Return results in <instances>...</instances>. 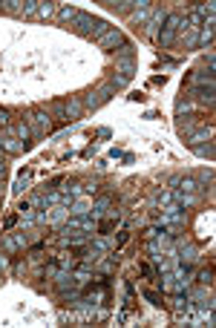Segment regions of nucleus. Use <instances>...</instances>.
I'll use <instances>...</instances> for the list:
<instances>
[{
	"label": "nucleus",
	"mask_w": 216,
	"mask_h": 328,
	"mask_svg": "<svg viewBox=\"0 0 216 328\" xmlns=\"http://www.w3.org/2000/svg\"><path fill=\"white\" fill-rule=\"evenodd\" d=\"M63 107H66V118H81V112H84V101L81 98H69Z\"/></svg>",
	"instance_id": "obj_8"
},
{
	"label": "nucleus",
	"mask_w": 216,
	"mask_h": 328,
	"mask_svg": "<svg viewBox=\"0 0 216 328\" xmlns=\"http://www.w3.org/2000/svg\"><path fill=\"white\" fill-rule=\"evenodd\" d=\"M214 40V18H208V20H202V26H199V40L196 43H202V46H208Z\"/></svg>",
	"instance_id": "obj_6"
},
{
	"label": "nucleus",
	"mask_w": 216,
	"mask_h": 328,
	"mask_svg": "<svg viewBox=\"0 0 216 328\" xmlns=\"http://www.w3.org/2000/svg\"><path fill=\"white\" fill-rule=\"evenodd\" d=\"M78 15H81V9H75V6H61V9H58V18L66 20V23H75Z\"/></svg>",
	"instance_id": "obj_11"
},
{
	"label": "nucleus",
	"mask_w": 216,
	"mask_h": 328,
	"mask_svg": "<svg viewBox=\"0 0 216 328\" xmlns=\"http://www.w3.org/2000/svg\"><path fill=\"white\" fill-rule=\"evenodd\" d=\"M211 276H214V271H211V268H208V271H199L196 282H199V285H211Z\"/></svg>",
	"instance_id": "obj_20"
},
{
	"label": "nucleus",
	"mask_w": 216,
	"mask_h": 328,
	"mask_svg": "<svg viewBox=\"0 0 216 328\" xmlns=\"http://www.w3.org/2000/svg\"><path fill=\"white\" fill-rule=\"evenodd\" d=\"M127 239H130V230H121V233H118V242H116V248H121Z\"/></svg>",
	"instance_id": "obj_21"
},
{
	"label": "nucleus",
	"mask_w": 216,
	"mask_h": 328,
	"mask_svg": "<svg viewBox=\"0 0 216 328\" xmlns=\"http://www.w3.org/2000/svg\"><path fill=\"white\" fill-rule=\"evenodd\" d=\"M196 254H199V251H196L193 245H187V251H182V259L190 265V262H196Z\"/></svg>",
	"instance_id": "obj_18"
},
{
	"label": "nucleus",
	"mask_w": 216,
	"mask_h": 328,
	"mask_svg": "<svg viewBox=\"0 0 216 328\" xmlns=\"http://www.w3.org/2000/svg\"><path fill=\"white\" fill-rule=\"evenodd\" d=\"M15 135H18V138H20L26 147L32 144V141H29V138H32V130H29V124H26V121H18V124H15Z\"/></svg>",
	"instance_id": "obj_10"
},
{
	"label": "nucleus",
	"mask_w": 216,
	"mask_h": 328,
	"mask_svg": "<svg viewBox=\"0 0 216 328\" xmlns=\"http://www.w3.org/2000/svg\"><path fill=\"white\" fill-rule=\"evenodd\" d=\"M32 124H35V130H38V135H46V132L52 130V121H49V112H43V109H35L29 118Z\"/></svg>",
	"instance_id": "obj_4"
},
{
	"label": "nucleus",
	"mask_w": 216,
	"mask_h": 328,
	"mask_svg": "<svg viewBox=\"0 0 216 328\" xmlns=\"http://www.w3.org/2000/svg\"><path fill=\"white\" fill-rule=\"evenodd\" d=\"M6 265H9V259H6V256H0V268H6Z\"/></svg>",
	"instance_id": "obj_23"
},
{
	"label": "nucleus",
	"mask_w": 216,
	"mask_h": 328,
	"mask_svg": "<svg viewBox=\"0 0 216 328\" xmlns=\"http://www.w3.org/2000/svg\"><path fill=\"white\" fill-rule=\"evenodd\" d=\"M116 225H118V213H116V216H110V219H104V222L98 225V230H101V236H107V233H110V230L116 228Z\"/></svg>",
	"instance_id": "obj_12"
},
{
	"label": "nucleus",
	"mask_w": 216,
	"mask_h": 328,
	"mask_svg": "<svg viewBox=\"0 0 216 328\" xmlns=\"http://www.w3.org/2000/svg\"><path fill=\"white\" fill-rule=\"evenodd\" d=\"M101 49H116V46H124L127 43V37H124V32H118V29H110V32H104L98 40H95Z\"/></svg>",
	"instance_id": "obj_3"
},
{
	"label": "nucleus",
	"mask_w": 216,
	"mask_h": 328,
	"mask_svg": "<svg viewBox=\"0 0 216 328\" xmlns=\"http://www.w3.org/2000/svg\"><path fill=\"white\" fill-rule=\"evenodd\" d=\"M72 216H87L90 213V207H87V201H78V204H72V210H69Z\"/></svg>",
	"instance_id": "obj_16"
},
{
	"label": "nucleus",
	"mask_w": 216,
	"mask_h": 328,
	"mask_svg": "<svg viewBox=\"0 0 216 328\" xmlns=\"http://www.w3.org/2000/svg\"><path fill=\"white\" fill-rule=\"evenodd\" d=\"M0 147H6V153H20V150H26V144H23L20 138H15V135H6V138L0 141Z\"/></svg>",
	"instance_id": "obj_9"
},
{
	"label": "nucleus",
	"mask_w": 216,
	"mask_h": 328,
	"mask_svg": "<svg viewBox=\"0 0 216 328\" xmlns=\"http://www.w3.org/2000/svg\"><path fill=\"white\" fill-rule=\"evenodd\" d=\"M113 26L110 23H104V20H98V18H93V15H78L75 18V32L78 35H84V37H93V40H98L104 32H110Z\"/></svg>",
	"instance_id": "obj_1"
},
{
	"label": "nucleus",
	"mask_w": 216,
	"mask_h": 328,
	"mask_svg": "<svg viewBox=\"0 0 216 328\" xmlns=\"http://www.w3.org/2000/svg\"><path fill=\"white\" fill-rule=\"evenodd\" d=\"M179 26H182V15H176V12H173V15H164V29H161V35L156 37L161 49H167V46H170V43L176 40V32H179Z\"/></svg>",
	"instance_id": "obj_2"
},
{
	"label": "nucleus",
	"mask_w": 216,
	"mask_h": 328,
	"mask_svg": "<svg viewBox=\"0 0 216 328\" xmlns=\"http://www.w3.org/2000/svg\"><path fill=\"white\" fill-rule=\"evenodd\" d=\"M0 127H9V109H0Z\"/></svg>",
	"instance_id": "obj_22"
},
{
	"label": "nucleus",
	"mask_w": 216,
	"mask_h": 328,
	"mask_svg": "<svg viewBox=\"0 0 216 328\" xmlns=\"http://www.w3.org/2000/svg\"><path fill=\"white\" fill-rule=\"evenodd\" d=\"M193 98L199 101V104H214V84H205V87H199V90H193Z\"/></svg>",
	"instance_id": "obj_7"
},
{
	"label": "nucleus",
	"mask_w": 216,
	"mask_h": 328,
	"mask_svg": "<svg viewBox=\"0 0 216 328\" xmlns=\"http://www.w3.org/2000/svg\"><path fill=\"white\" fill-rule=\"evenodd\" d=\"M141 294H144V299H150V302H153V305H158V308H161V305H164V302H161V296L156 294V291H150V288H144V291H141Z\"/></svg>",
	"instance_id": "obj_17"
},
{
	"label": "nucleus",
	"mask_w": 216,
	"mask_h": 328,
	"mask_svg": "<svg viewBox=\"0 0 216 328\" xmlns=\"http://www.w3.org/2000/svg\"><path fill=\"white\" fill-rule=\"evenodd\" d=\"M179 184H182V193H196V190H202L193 179H179Z\"/></svg>",
	"instance_id": "obj_14"
},
{
	"label": "nucleus",
	"mask_w": 216,
	"mask_h": 328,
	"mask_svg": "<svg viewBox=\"0 0 216 328\" xmlns=\"http://www.w3.org/2000/svg\"><path fill=\"white\" fill-rule=\"evenodd\" d=\"M176 199H179V204H182V207H193V204L199 201L193 193H176Z\"/></svg>",
	"instance_id": "obj_15"
},
{
	"label": "nucleus",
	"mask_w": 216,
	"mask_h": 328,
	"mask_svg": "<svg viewBox=\"0 0 216 328\" xmlns=\"http://www.w3.org/2000/svg\"><path fill=\"white\" fill-rule=\"evenodd\" d=\"M26 184H29V173H23V176L15 182V193H23V190H26Z\"/></svg>",
	"instance_id": "obj_19"
},
{
	"label": "nucleus",
	"mask_w": 216,
	"mask_h": 328,
	"mask_svg": "<svg viewBox=\"0 0 216 328\" xmlns=\"http://www.w3.org/2000/svg\"><path fill=\"white\" fill-rule=\"evenodd\" d=\"M23 245H26V236H23V233H15V236H6V239H3V251H6V254H15V251H20Z\"/></svg>",
	"instance_id": "obj_5"
},
{
	"label": "nucleus",
	"mask_w": 216,
	"mask_h": 328,
	"mask_svg": "<svg viewBox=\"0 0 216 328\" xmlns=\"http://www.w3.org/2000/svg\"><path fill=\"white\" fill-rule=\"evenodd\" d=\"M52 15H55V6H52V3H38V15H35V18H43V20H46V18H52Z\"/></svg>",
	"instance_id": "obj_13"
}]
</instances>
